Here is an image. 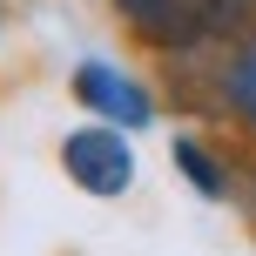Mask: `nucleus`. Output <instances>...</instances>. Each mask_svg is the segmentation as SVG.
<instances>
[{
    "label": "nucleus",
    "mask_w": 256,
    "mask_h": 256,
    "mask_svg": "<svg viewBox=\"0 0 256 256\" xmlns=\"http://www.w3.org/2000/svg\"><path fill=\"white\" fill-rule=\"evenodd\" d=\"M61 168L81 196H122L135 182V148L122 128H74L61 142Z\"/></svg>",
    "instance_id": "f257e3e1"
},
{
    "label": "nucleus",
    "mask_w": 256,
    "mask_h": 256,
    "mask_svg": "<svg viewBox=\"0 0 256 256\" xmlns=\"http://www.w3.org/2000/svg\"><path fill=\"white\" fill-rule=\"evenodd\" d=\"M74 102L94 108V115H108L115 128H142V122L155 115L148 94H142L122 68H108V61H81V68H74Z\"/></svg>",
    "instance_id": "f03ea898"
},
{
    "label": "nucleus",
    "mask_w": 256,
    "mask_h": 256,
    "mask_svg": "<svg viewBox=\"0 0 256 256\" xmlns=\"http://www.w3.org/2000/svg\"><path fill=\"white\" fill-rule=\"evenodd\" d=\"M142 34L155 48H202L209 34H222V14H216V0H162L142 20Z\"/></svg>",
    "instance_id": "7ed1b4c3"
},
{
    "label": "nucleus",
    "mask_w": 256,
    "mask_h": 256,
    "mask_svg": "<svg viewBox=\"0 0 256 256\" xmlns=\"http://www.w3.org/2000/svg\"><path fill=\"white\" fill-rule=\"evenodd\" d=\"M222 88H230V108H236V115L256 122V34L230 54V74H222Z\"/></svg>",
    "instance_id": "20e7f679"
},
{
    "label": "nucleus",
    "mask_w": 256,
    "mask_h": 256,
    "mask_svg": "<svg viewBox=\"0 0 256 256\" xmlns=\"http://www.w3.org/2000/svg\"><path fill=\"white\" fill-rule=\"evenodd\" d=\"M176 168H182V176H189L202 196H222V176H216V162H209V155L196 148V142H176Z\"/></svg>",
    "instance_id": "39448f33"
},
{
    "label": "nucleus",
    "mask_w": 256,
    "mask_h": 256,
    "mask_svg": "<svg viewBox=\"0 0 256 256\" xmlns=\"http://www.w3.org/2000/svg\"><path fill=\"white\" fill-rule=\"evenodd\" d=\"M216 14H222V27H243L256 14V0H216Z\"/></svg>",
    "instance_id": "423d86ee"
},
{
    "label": "nucleus",
    "mask_w": 256,
    "mask_h": 256,
    "mask_svg": "<svg viewBox=\"0 0 256 256\" xmlns=\"http://www.w3.org/2000/svg\"><path fill=\"white\" fill-rule=\"evenodd\" d=\"M115 7L128 14V20H148V14H155V7H162V0H115Z\"/></svg>",
    "instance_id": "0eeeda50"
}]
</instances>
